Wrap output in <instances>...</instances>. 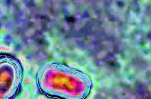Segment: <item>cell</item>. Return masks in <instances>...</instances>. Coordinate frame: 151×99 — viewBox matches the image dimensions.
<instances>
[{
  "label": "cell",
  "mask_w": 151,
  "mask_h": 99,
  "mask_svg": "<svg viewBox=\"0 0 151 99\" xmlns=\"http://www.w3.org/2000/svg\"><path fill=\"white\" fill-rule=\"evenodd\" d=\"M21 66L15 58L0 56V95L9 99L17 93L22 80Z\"/></svg>",
  "instance_id": "1"
},
{
  "label": "cell",
  "mask_w": 151,
  "mask_h": 99,
  "mask_svg": "<svg viewBox=\"0 0 151 99\" xmlns=\"http://www.w3.org/2000/svg\"><path fill=\"white\" fill-rule=\"evenodd\" d=\"M0 99H10L9 98H7V97H4V96H1L0 95Z\"/></svg>",
  "instance_id": "2"
}]
</instances>
